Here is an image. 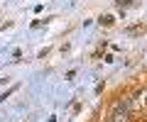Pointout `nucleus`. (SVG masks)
<instances>
[{"mask_svg":"<svg viewBox=\"0 0 147 122\" xmlns=\"http://www.w3.org/2000/svg\"><path fill=\"white\" fill-rule=\"evenodd\" d=\"M132 107H130V98H120L110 110V122H130Z\"/></svg>","mask_w":147,"mask_h":122,"instance_id":"nucleus-1","label":"nucleus"},{"mask_svg":"<svg viewBox=\"0 0 147 122\" xmlns=\"http://www.w3.org/2000/svg\"><path fill=\"white\" fill-rule=\"evenodd\" d=\"M100 25H105V27H110V25H113V22H115V17H113V15H103V17H100Z\"/></svg>","mask_w":147,"mask_h":122,"instance_id":"nucleus-2","label":"nucleus"},{"mask_svg":"<svg viewBox=\"0 0 147 122\" xmlns=\"http://www.w3.org/2000/svg\"><path fill=\"white\" fill-rule=\"evenodd\" d=\"M127 32L130 34H140V32H145V25H135V27H130Z\"/></svg>","mask_w":147,"mask_h":122,"instance_id":"nucleus-3","label":"nucleus"},{"mask_svg":"<svg viewBox=\"0 0 147 122\" xmlns=\"http://www.w3.org/2000/svg\"><path fill=\"white\" fill-rule=\"evenodd\" d=\"M142 95H145V107H147V88H142Z\"/></svg>","mask_w":147,"mask_h":122,"instance_id":"nucleus-4","label":"nucleus"}]
</instances>
